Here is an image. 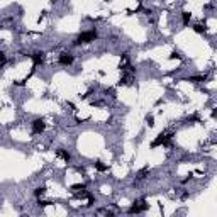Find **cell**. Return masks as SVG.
Here are the masks:
<instances>
[{"instance_id": "cell-1", "label": "cell", "mask_w": 217, "mask_h": 217, "mask_svg": "<svg viewBox=\"0 0 217 217\" xmlns=\"http://www.w3.org/2000/svg\"><path fill=\"white\" fill-rule=\"evenodd\" d=\"M97 38H98V32H97L95 29L83 31V32H80V34L75 38L73 44H75V46H81V44H90V43H94Z\"/></svg>"}, {"instance_id": "cell-2", "label": "cell", "mask_w": 217, "mask_h": 217, "mask_svg": "<svg viewBox=\"0 0 217 217\" xmlns=\"http://www.w3.org/2000/svg\"><path fill=\"white\" fill-rule=\"evenodd\" d=\"M173 137V134H165V132H161V134H158V137L151 143V148H158V146H168L170 144V139Z\"/></svg>"}, {"instance_id": "cell-3", "label": "cell", "mask_w": 217, "mask_h": 217, "mask_svg": "<svg viewBox=\"0 0 217 217\" xmlns=\"http://www.w3.org/2000/svg\"><path fill=\"white\" fill-rule=\"evenodd\" d=\"M73 61H75V56L71 54V53H60V56H58V63L61 64V66H70V64H73Z\"/></svg>"}, {"instance_id": "cell-4", "label": "cell", "mask_w": 217, "mask_h": 217, "mask_svg": "<svg viewBox=\"0 0 217 217\" xmlns=\"http://www.w3.org/2000/svg\"><path fill=\"white\" fill-rule=\"evenodd\" d=\"M146 209H148V204H146L144 200H141V205L137 204V202H134V204L129 207L127 214H141V212H144Z\"/></svg>"}, {"instance_id": "cell-5", "label": "cell", "mask_w": 217, "mask_h": 217, "mask_svg": "<svg viewBox=\"0 0 217 217\" xmlns=\"http://www.w3.org/2000/svg\"><path fill=\"white\" fill-rule=\"evenodd\" d=\"M29 58L32 60L34 66H38V64H43L44 63V60H46V53H44V51H34L32 54H29Z\"/></svg>"}, {"instance_id": "cell-6", "label": "cell", "mask_w": 217, "mask_h": 217, "mask_svg": "<svg viewBox=\"0 0 217 217\" xmlns=\"http://www.w3.org/2000/svg\"><path fill=\"white\" fill-rule=\"evenodd\" d=\"M44 129H46V122H44L43 119L32 120V132H34V134H41V132H44Z\"/></svg>"}, {"instance_id": "cell-7", "label": "cell", "mask_w": 217, "mask_h": 217, "mask_svg": "<svg viewBox=\"0 0 217 217\" xmlns=\"http://www.w3.org/2000/svg\"><path fill=\"white\" fill-rule=\"evenodd\" d=\"M56 156L58 158H61V159H64L66 163H70L71 161V154L66 151V149H63V148H60V149H56Z\"/></svg>"}, {"instance_id": "cell-8", "label": "cell", "mask_w": 217, "mask_h": 217, "mask_svg": "<svg viewBox=\"0 0 217 217\" xmlns=\"http://www.w3.org/2000/svg\"><path fill=\"white\" fill-rule=\"evenodd\" d=\"M190 19H192V14L190 12H182V22H183V26H188L190 24Z\"/></svg>"}, {"instance_id": "cell-9", "label": "cell", "mask_w": 217, "mask_h": 217, "mask_svg": "<svg viewBox=\"0 0 217 217\" xmlns=\"http://www.w3.org/2000/svg\"><path fill=\"white\" fill-rule=\"evenodd\" d=\"M95 170H97V171H100V173H104V171H107V170H109V166H107V165H104V163L102 161H95Z\"/></svg>"}, {"instance_id": "cell-10", "label": "cell", "mask_w": 217, "mask_h": 217, "mask_svg": "<svg viewBox=\"0 0 217 217\" xmlns=\"http://www.w3.org/2000/svg\"><path fill=\"white\" fill-rule=\"evenodd\" d=\"M71 190L73 192H85L87 190V185H85V183H75V185H71Z\"/></svg>"}, {"instance_id": "cell-11", "label": "cell", "mask_w": 217, "mask_h": 217, "mask_svg": "<svg viewBox=\"0 0 217 217\" xmlns=\"http://www.w3.org/2000/svg\"><path fill=\"white\" fill-rule=\"evenodd\" d=\"M44 193H46V187H38V188H34V197H36V199H41Z\"/></svg>"}, {"instance_id": "cell-12", "label": "cell", "mask_w": 217, "mask_h": 217, "mask_svg": "<svg viewBox=\"0 0 217 217\" xmlns=\"http://www.w3.org/2000/svg\"><path fill=\"white\" fill-rule=\"evenodd\" d=\"M192 29L195 31L197 34H205V32H207V29H205V26H202V24H195V26L192 27Z\"/></svg>"}, {"instance_id": "cell-13", "label": "cell", "mask_w": 217, "mask_h": 217, "mask_svg": "<svg viewBox=\"0 0 217 217\" xmlns=\"http://www.w3.org/2000/svg\"><path fill=\"white\" fill-rule=\"evenodd\" d=\"M148 175H149V168L146 166V168H143V170L139 171V175H137V178H139V180H144L146 176H148Z\"/></svg>"}, {"instance_id": "cell-14", "label": "cell", "mask_w": 217, "mask_h": 217, "mask_svg": "<svg viewBox=\"0 0 217 217\" xmlns=\"http://www.w3.org/2000/svg\"><path fill=\"white\" fill-rule=\"evenodd\" d=\"M146 124H148V126H149V127H153V126H154V117H153V115H151V114H148V115H146Z\"/></svg>"}, {"instance_id": "cell-15", "label": "cell", "mask_w": 217, "mask_h": 217, "mask_svg": "<svg viewBox=\"0 0 217 217\" xmlns=\"http://www.w3.org/2000/svg\"><path fill=\"white\" fill-rule=\"evenodd\" d=\"M205 78H207V77H190V78H188V81L199 83V81H205Z\"/></svg>"}, {"instance_id": "cell-16", "label": "cell", "mask_w": 217, "mask_h": 217, "mask_svg": "<svg viewBox=\"0 0 217 217\" xmlns=\"http://www.w3.org/2000/svg\"><path fill=\"white\" fill-rule=\"evenodd\" d=\"M38 205L39 207H48V205H51V202H44V200L38 199Z\"/></svg>"}, {"instance_id": "cell-17", "label": "cell", "mask_w": 217, "mask_h": 217, "mask_svg": "<svg viewBox=\"0 0 217 217\" xmlns=\"http://www.w3.org/2000/svg\"><path fill=\"white\" fill-rule=\"evenodd\" d=\"M5 61H7V56H5V53H4V51H0V66H2V64H4Z\"/></svg>"}, {"instance_id": "cell-18", "label": "cell", "mask_w": 217, "mask_h": 217, "mask_svg": "<svg viewBox=\"0 0 217 217\" xmlns=\"http://www.w3.org/2000/svg\"><path fill=\"white\" fill-rule=\"evenodd\" d=\"M175 58H180V54H178L176 51H173V53L170 54V60H175Z\"/></svg>"}]
</instances>
